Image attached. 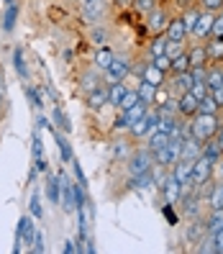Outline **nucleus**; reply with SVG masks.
I'll use <instances>...</instances> for the list:
<instances>
[{
    "label": "nucleus",
    "mask_w": 223,
    "mask_h": 254,
    "mask_svg": "<svg viewBox=\"0 0 223 254\" xmlns=\"http://www.w3.org/2000/svg\"><path fill=\"white\" fill-rule=\"evenodd\" d=\"M218 128H221V121H218L216 113H203V111H198L195 116H192L187 133H190V136L195 139L198 144H205V141L216 139Z\"/></svg>",
    "instance_id": "nucleus-1"
},
{
    "label": "nucleus",
    "mask_w": 223,
    "mask_h": 254,
    "mask_svg": "<svg viewBox=\"0 0 223 254\" xmlns=\"http://www.w3.org/2000/svg\"><path fill=\"white\" fill-rule=\"evenodd\" d=\"M34 236H36V226H34L31 216H23L16 229V247H13V252H21L23 244H34Z\"/></svg>",
    "instance_id": "nucleus-2"
},
{
    "label": "nucleus",
    "mask_w": 223,
    "mask_h": 254,
    "mask_svg": "<svg viewBox=\"0 0 223 254\" xmlns=\"http://www.w3.org/2000/svg\"><path fill=\"white\" fill-rule=\"evenodd\" d=\"M211 177H213V162L198 157L192 162V188H203L205 183H211Z\"/></svg>",
    "instance_id": "nucleus-3"
},
{
    "label": "nucleus",
    "mask_w": 223,
    "mask_h": 254,
    "mask_svg": "<svg viewBox=\"0 0 223 254\" xmlns=\"http://www.w3.org/2000/svg\"><path fill=\"white\" fill-rule=\"evenodd\" d=\"M106 72H108V85H113V82H123V80L128 77V72H131V59H126V57H115Z\"/></svg>",
    "instance_id": "nucleus-4"
},
{
    "label": "nucleus",
    "mask_w": 223,
    "mask_h": 254,
    "mask_svg": "<svg viewBox=\"0 0 223 254\" xmlns=\"http://www.w3.org/2000/svg\"><path fill=\"white\" fill-rule=\"evenodd\" d=\"M152 164H154V154L152 152H136L128 162V172L131 175H144V172H152Z\"/></svg>",
    "instance_id": "nucleus-5"
},
{
    "label": "nucleus",
    "mask_w": 223,
    "mask_h": 254,
    "mask_svg": "<svg viewBox=\"0 0 223 254\" xmlns=\"http://www.w3.org/2000/svg\"><path fill=\"white\" fill-rule=\"evenodd\" d=\"M59 185H62V195H59V205H62V211L64 213L77 211V205H74V185L69 183V177L62 175V177H59Z\"/></svg>",
    "instance_id": "nucleus-6"
},
{
    "label": "nucleus",
    "mask_w": 223,
    "mask_h": 254,
    "mask_svg": "<svg viewBox=\"0 0 223 254\" xmlns=\"http://www.w3.org/2000/svg\"><path fill=\"white\" fill-rule=\"evenodd\" d=\"M192 162H195V159H180L172 167V177L182 188H192Z\"/></svg>",
    "instance_id": "nucleus-7"
},
{
    "label": "nucleus",
    "mask_w": 223,
    "mask_h": 254,
    "mask_svg": "<svg viewBox=\"0 0 223 254\" xmlns=\"http://www.w3.org/2000/svg\"><path fill=\"white\" fill-rule=\"evenodd\" d=\"M162 192H165V200L169 205H174V203H180V198H182V185L177 183L174 177H167V180L162 183Z\"/></svg>",
    "instance_id": "nucleus-8"
},
{
    "label": "nucleus",
    "mask_w": 223,
    "mask_h": 254,
    "mask_svg": "<svg viewBox=\"0 0 223 254\" xmlns=\"http://www.w3.org/2000/svg\"><path fill=\"white\" fill-rule=\"evenodd\" d=\"M177 111H180L182 116H195L200 111V100L187 90V93L180 95V100H177Z\"/></svg>",
    "instance_id": "nucleus-9"
},
{
    "label": "nucleus",
    "mask_w": 223,
    "mask_h": 254,
    "mask_svg": "<svg viewBox=\"0 0 223 254\" xmlns=\"http://www.w3.org/2000/svg\"><path fill=\"white\" fill-rule=\"evenodd\" d=\"M167 26H169V18H167L165 10H159V8H152V10H149V28H152L154 34L167 31Z\"/></svg>",
    "instance_id": "nucleus-10"
},
{
    "label": "nucleus",
    "mask_w": 223,
    "mask_h": 254,
    "mask_svg": "<svg viewBox=\"0 0 223 254\" xmlns=\"http://www.w3.org/2000/svg\"><path fill=\"white\" fill-rule=\"evenodd\" d=\"M213 21H216V16H211V13H200L195 28H192V36L195 39H208L211 36V28H213Z\"/></svg>",
    "instance_id": "nucleus-11"
},
{
    "label": "nucleus",
    "mask_w": 223,
    "mask_h": 254,
    "mask_svg": "<svg viewBox=\"0 0 223 254\" xmlns=\"http://www.w3.org/2000/svg\"><path fill=\"white\" fill-rule=\"evenodd\" d=\"M106 10V0H85L82 3V16L87 21H98Z\"/></svg>",
    "instance_id": "nucleus-12"
},
{
    "label": "nucleus",
    "mask_w": 223,
    "mask_h": 254,
    "mask_svg": "<svg viewBox=\"0 0 223 254\" xmlns=\"http://www.w3.org/2000/svg\"><path fill=\"white\" fill-rule=\"evenodd\" d=\"M165 74L167 72H162L154 62H149V64H144L141 67V80H146V82H152V85H162V82H165Z\"/></svg>",
    "instance_id": "nucleus-13"
},
{
    "label": "nucleus",
    "mask_w": 223,
    "mask_h": 254,
    "mask_svg": "<svg viewBox=\"0 0 223 254\" xmlns=\"http://www.w3.org/2000/svg\"><path fill=\"white\" fill-rule=\"evenodd\" d=\"M106 106H108V87H98V90L87 93V108L100 111V108H106Z\"/></svg>",
    "instance_id": "nucleus-14"
},
{
    "label": "nucleus",
    "mask_w": 223,
    "mask_h": 254,
    "mask_svg": "<svg viewBox=\"0 0 223 254\" xmlns=\"http://www.w3.org/2000/svg\"><path fill=\"white\" fill-rule=\"evenodd\" d=\"M126 93H128V87H126L123 82L108 85V103H111V106H115V108H121V103H123Z\"/></svg>",
    "instance_id": "nucleus-15"
},
{
    "label": "nucleus",
    "mask_w": 223,
    "mask_h": 254,
    "mask_svg": "<svg viewBox=\"0 0 223 254\" xmlns=\"http://www.w3.org/2000/svg\"><path fill=\"white\" fill-rule=\"evenodd\" d=\"M185 36H187L185 21H182V18H174V21H169V26H167V39H172V41H182Z\"/></svg>",
    "instance_id": "nucleus-16"
},
{
    "label": "nucleus",
    "mask_w": 223,
    "mask_h": 254,
    "mask_svg": "<svg viewBox=\"0 0 223 254\" xmlns=\"http://www.w3.org/2000/svg\"><path fill=\"white\" fill-rule=\"evenodd\" d=\"M200 157H205L208 162H213V164H216V162L223 157V149L218 146V141H216V139H211V141H205V144H203Z\"/></svg>",
    "instance_id": "nucleus-17"
},
{
    "label": "nucleus",
    "mask_w": 223,
    "mask_h": 254,
    "mask_svg": "<svg viewBox=\"0 0 223 254\" xmlns=\"http://www.w3.org/2000/svg\"><path fill=\"white\" fill-rule=\"evenodd\" d=\"M205 54H208V59H213V62H221L223 59V39L211 36V41L205 44Z\"/></svg>",
    "instance_id": "nucleus-18"
},
{
    "label": "nucleus",
    "mask_w": 223,
    "mask_h": 254,
    "mask_svg": "<svg viewBox=\"0 0 223 254\" xmlns=\"http://www.w3.org/2000/svg\"><path fill=\"white\" fill-rule=\"evenodd\" d=\"M80 87H82L85 93H93V90H98V87H100V74H98L95 69L85 72V74H82V80H80Z\"/></svg>",
    "instance_id": "nucleus-19"
},
{
    "label": "nucleus",
    "mask_w": 223,
    "mask_h": 254,
    "mask_svg": "<svg viewBox=\"0 0 223 254\" xmlns=\"http://www.w3.org/2000/svg\"><path fill=\"white\" fill-rule=\"evenodd\" d=\"M31 152H34V164L39 167V172H44V170H47V162H44V144H41L39 133L34 136V149H31Z\"/></svg>",
    "instance_id": "nucleus-20"
},
{
    "label": "nucleus",
    "mask_w": 223,
    "mask_h": 254,
    "mask_svg": "<svg viewBox=\"0 0 223 254\" xmlns=\"http://www.w3.org/2000/svg\"><path fill=\"white\" fill-rule=\"evenodd\" d=\"M169 144V136H167V133L165 131H154L152 133V139H149V152H159V149H165Z\"/></svg>",
    "instance_id": "nucleus-21"
},
{
    "label": "nucleus",
    "mask_w": 223,
    "mask_h": 254,
    "mask_svg": "<svg viewBox=\"0 0 223 254\" xmlns=\"http://www.w3.org/2000/svg\"><path fill=\"white\" fill-rule=\"evenodd\" d=\"M208 203H211V211H223V180L218 185H213Z\"/></svg>",
    "instance_id": "nucleus-22"
},
{
    "label": "nucleus",
    "mask_w": 223,
    "mask_h": 254,
    "mask_svg": "<svg viewBox=\"0 0 223 254\" xmlns=\"http://www.w3.org/2000/svg\"><path fill=\"white\" fill-rule=\"evenodd\" d=\"M113 59H115V57H113V52H111L108 47H103V49L95 54V67H98V69H108Z\"/></svg>",
    "instance_id": "nucleus-23"
},
{
    "label": "nucleus",
    "mask_w": 223,
    "mask_h": 254,
    "mask_svg": "<svg viewBox=\"0 0 223 254\" xmlns=\"http://www.w3.org/2000/svg\"><path fill=\"white\" fill-rule=\"evenodd\" d=\"M139 95H141V100L146 103V106H149V103H154V98H157V85L141 80V85H139Z\"/></svg>",
    "instance_id": "nucleus-24"
},
{
    "label": "nucleus",
    "mask_w": 223,
    "mask_h": 254,
    "mask_svg": "<svg viewBox=\"0 0 223 254\" xmlns=\"http://www.w3.org/2000/svg\"><path fill=\"white\" fill-rule=\"evenodd\" d=\"M190 57V67H203L208 62V54H205V47H195V49H190L187 52Z\"/></svg>",
    "instance_id": "nucleus-25"
},
{
    "label": "nucleus",
    "mask_w": 223,
    "mask_h": 254,
    "mask_svg": "<svg viewBox=\"0 0 223 254\" xmlns=\"http://www.w3.org/2000/svg\"><path fill=\"white\" fill-rule=\"evenodd\" d=\"M47 195H49V200H52L54 205H59V195H62V185H59L56 177H49V180H47Z\"/></svg>",
    "instance_id": "nucleus-26"
},
{
    "label": "nucleus",
    "mask_w": 223,
    "mask_h": 254,
    "mask_svg": "<svg viewBox=\"0 0 223 254\" xmlns=\"http://www.w3.org/2000/svg\"><path fill=\"white\" fill-rule=\"evenodd\" d=\"M54 136H56L59 152H62V159H64V162H72V149H69V141H67V136H64V131H62V133L54 131Z\"/></svg>",
    "instance_id": "nucleus-27"
},
{
    "label": "nucleus",
    "mask_w": 223,
    "mask_h": 254,
    "mask_svg": "<svg viewBox=\"0 0 223 254\" xmlns=\"http://www.w3.org/2000/svg\"><path fill=\"white\" fill-rule=\"evenodd\" d=\"M172 72H174V74L190 72V57H187V52H182L180 57H174V59H172Z\"/></svg>",
    "instance_id": "nucleus-28"
},
{
    "label": "nucleus",
    "mask_w": 223,
    "mask_h": 254,
    "mask_svg": "<svg viewBox=\"0 0 223 254\" xmlns=\"http://www.w3.org/2000/svg\"><path fill=\"white\" fill-rule=\"evenodd\" d=\"M218 229H223V211H213L211 218H208V223H205V231L208 234H216Z\"/></svg>",
    "instance_id": "nucleus-29"
},
{
    "label": "nucleus",
    "mask_w": 223,
    "mask_h": 254,
    "mask_svg": "<svg viewBox=\"0 0 223 254\" xmlns=\"http://www.w3.org/2000/svg\"><path fill=\"white\" fill-rule=\"evenodd\" d=\"M205 85H208V90H216L218 85H223V69H211L208 72Z\"/></svg>",
    "instance_id": "nucleus-30"
},
{
    "label": "nucleus",
    "mask_w": 223,
    "mask_h": 254,
    "mask_svg": "<svg viewBox=\"0 0 223 254\" xmlns=\"http://www.w3.org/2000/svg\"><path fill=\"white\" fill-rule=\"evenodd\" d=\"M54 124L62 128L64 133H69L72 131V124H69V118H67V113L64 111H59V108H54Z\"/></svg>",
    "instance_id": "nucleus-31"
},
{
    "label": "nucleus",
    "mask_w": 223,
    "mask_h": 254,
    "mask_svg": "<svg viewBox=\"0 0 223 254\" xmlns=\"http://www.w3.org/2000/svg\"><path fill=\"white\" fill-rule=\"evenodd\" d=\"M167 36H157L154 41H152V57H162V54H165L167 52Z\"/></svg>",
    "instance_id": "nucleus-32"
},
{
    "label": "nucleus",
    "mask_w": 223,
    "mask_h": 254,
    "mask_svg": "<svg viewBox=\"0 0 223 254\" xmlns=\"http://www.w3.org/2000/svg\"><path fill=\"white\" fill-rule=\"evenodd\" d=\"M13 64H16V69H18V74L26 80L28 77V69H26V62H23V52L21 49H16L13 52Z\"/></svg>",
    "instance_id": "nucleus-33"
},
{
    "label": "nucleus",
    "mask_w": 223,
    "mask_h": 254,
    "mask_svg": "<svg viewBox=\"0 0 223 254\" xmlns=\"http://www.w3.org/2000/svg\"><path fill=\"white\" fill-rule=\"evenodd\" d=\"M136 103H141V95H139V90H128V93H126V98H123V103H121V111H128V108H133Z\"/></svg>",
    "instance_id": "nucleus-34"
},
{
    "label": "nucleus",
    "mask_w": 223,
    "mask_h": 254,
    "mask_svg": "<svg viewBox=\"0 0 223 254\" xmlns=\"http://www.w3.org/2000/svg\"><path fill=\"white\" fill-rule=\"evenodd\" d=\"M200 111H203V113H218V103H216V98H213L211 93L200 100Z\"/></svg>",
    "instance_id": "nucleus-35"
},
{
    "label": "nucleus",
    "mask_w": 223,
    "mask_h": 254,
    "mask_svg": "<svg viewBox=\"0 0 223 254\" xmlns=\"http://www.w3.org/2000/svg\"><path fill=\"white\" fill-rule=\"evenodd\" d=\"M192 82H195V80H192V74H190V72H180V74H177V87H180L182 93L190 90Z\"/></svg>",
    "instance_id": "nucleus-36"
},
{
    "label": "nucleus",
    "mask_w": 223,
    "mask_h": 254,
    "mask_svg": "<svg viewBox=\"0 0 223 254\" xmlns=\"http://www.w3.org/2000/svg\"><path fill=\"white\" fill-rule=\"evenodd\" d=\"M16 16H18V8H16V3H10L8 10H5V18H3V26L8 28V31L13 28V23H16Z\"/></svg>",
    "instance_id": "nucleus-37"
},
{
    "label": "nucleus",
    "mask_w": 223,
    "mask_h": 254,
    "mask_svg": "<svg viewBox=\"0 0 223 254\" xmlns=\"http://www.w3.org/2000/svg\"><path fill=\"white\" fill-rule=\"evenodd\" d=\"M198 16H200V10H187L185 16H182V21H185V28H187V34H192V28H195V23H198Z\"/></svg>",
    "instance_id": "nucleus-38"
},
{
    "label": "nucleus",
    "mask_w": 223,
    "mask_h": 254,
    "mask_svg": "<svg viewBox=\"0 0 223 254\" xmlns=\"http://www.w3.org/2000/svg\"><path fill=\"white\" fill-rule=\"evenodd\" d=\"M31 216L34 218H41V213H44V208H41V198H39V192H31Z\"/></svg>",
    "instance_id": "nucleus-39"
},
{
    "label": "nucleus",
    "mask_w": 223,
    "mask_h": 254,
    "mask_svg": "<svg viewBox=\"0 0 223 254\" xmlns=\"http://www.w3.org/2000/svg\"><path fill=\"white\" fill-rule=\"evenodd\" d=\"M165 54H167L169 59L180 57V54H182V41H172V39H169V41H167V52H165Z\"/></svg>",
    "instance_id": "nucleus-40"
},
{
    "label": "nucleus",
    "mask_w": 223,
    "mask_h": 254,
    "mask_svg": "<svg viewBox=\"0 0 223 254\" xmlns=\"http://www.w3.org/2000/svg\"><path fill=\"white\" fill-rule=\"evenodd\" d=\"M190 93L195 95L198 100H203V98H205L208 93H211V90H208V85H205V82H192V87H190Z\"/></svg>",
    "instance_id": "nucleus-41"
},
{
    "label": "nucleus",
    "mask_w": 223,
    "mask_h": 254,
    "mask_svg": "<svg viewBox=\"0 0 223 254\" xmlns=\"http://www.w3.org/2000/svg\"><path fill=\"white\" fill-rule=\"evenodd\" d=\"M152 62L162 69V72H167V69H172V59L167 57V54H162V57H152Z\"/></svg>",
    "instance_id": "nucleus-42"
},
{
    "label": "nucleus",
    "mask_w": 223,
    "mask_h": 254,
    "mask_svg": "<svg viewBox=\"0 0 223 254\" xmlns=\"http://www.w3.org/2000/svg\"><path fill=\"white\" fill-rule=\"evenodd\" d=\"M211 36L213 39H223V16H216L213 28H211Z\"/></svg>",
    "instance_id": "nucleus-43"
},
{
    "label": "nucleus",
    "mask_w": 223,
    "mask_h": 254,
    "mask_svg": "<svg viewBox=\"0 0 223 254\" xmlns=\"http://www.w3.org/2000/svg\"><path fill=\"white\" fill-rule=\"evenodd\" d=\"M190 74H192V80H195V82H205L208 69L205 67H190Z\"/></svg>",
    "instance_id": "nucleus-44"
},
{
    "label": "nucleus",
    "mask_w": 223,
    "mask_h": 254,
    "mask_svg": "<svg viewBox=\"0 0 223 254\" xmlns=\"http://www.w3.org/2000/svg\"><path fill=\"white\" fill-rule=\"evenodd\" d=\"M113 128H118V131H121V128H131V121H128V116L121 111V116H118L115 118V124H113Z\"/></svg>",
    "instance_id": "nucleus-45"
},
{
    "label": "nucleus",
    "mask_w": 223,
    "mask_h": 254,
    "mask_svg": "<svg viewBox=\"0 0 223 254\" xmlns=\"http://www.w3.org/2000/svg\"><path fill=\"white\" fill-rule=\"evenodd\" d=\"M31 252H36V254H41V252H44V234H41V231H36V236H34Z\"/></svg>",
    "instance_id": "nucleus-46"
},
{
    "label": "nucleus",
    "mask_w": 223,
    "mask_h": 254,
    "mask_svg": "<svg viewBox=\"0 0 223 254\" xmlns=\"http://www.w3.org/2000/svg\"><path fill=\"white\" fill-rule=\"evenodd\" d=\"M213 242H216V254H223V229L213 234Z\"/></svg>",
    "instance_id": "nucleus-47"
},
{
    "label": "nucleus",
    "mask_w": 223,
    "mask_h": 254,
    "mask_svg": "<svg viewBox=\"0 0 223 254\" xmlns=\"http://www.w3.org/2000/svg\"><path fill=\"white\" fill-rule=\"evenodd\" d=\"M203 8L205 10H221L223 8V0H203Z\"/></svg>",
    "instance_id": "nucleus-48"
},
{
    "label": "nucleus",
    "mask_w": 223,
    "mask_h": 254,
    "mask_svg": "<svg viewBox=\"0 0 223 254\" xmlns=\"http://www.w3.org/2000/svg\"><path fill=\"white\" fill-rule=\"evenodd\" d=\"M133 3H136V8L144 10V13H149V10L154 8V0H133Z\"/></svg>",
    "instance_id": "nucleus-49"
},
{
    "label": "nucleus",
    "mask_w": 223,
    "mask_h": 254,
    "mask_svg": "<svg viewBox=\"0 0 223 254\" xmlns=\"http://www.w3.org/2000/svg\"><path fill=\"white\" fill-rule=\"evenodd\" d=\"M211 95L216 98V103H218V108H223V85H218L216 90H211Z\"/></svg>",
    "instance_id": "nucleus-50"
},
{
    "label": "nucleus",
    "mask_w": 223,
    "mask_h": 254,
    "mask_svg": "<svg viewBox=\"0 0 223 254\" xmlns=\"http://www.w3.org/2000/svg\"><path fill=\"white\" fill-rule=\"evenodd\" d=\"M93 41L103 44V41H106V31H103V28H93Z\"/></svg>",
    "instance_id": "nucleus-51"
},
{
    "label": "nucleus",
    "mask_w": 223,
    "mask_h": 254,
    "mask_svg": "<svg viewBox=\"0 0 223 254\" xmlns=\"http://www.w3.org/2000/svg\"><path fill=\"white\" fill-rule=\"evenodd\" d=\"M167 100H169V98H167V93H165V90H159V87H157V98H154V103H157V106H165Z\"/></svg>",
    "instance_id": "nucleus-52"
},
{
    "label": "nucleus",
    "mask_w": 223,
    "mask_h": 254,
    "mask_svg": "<svg viewBox=\"0 0 223 254\" xmlns=\"http://www.w3.org/2000/svg\"><path fill=\"white\" fill-rule=\"evenodd\" d=\"M213 175H221V180H223V157L213 164Z\"/></svg>",
    "instance_id": "nucleus-53"
},
{
    "label": "nucleus",
    "mask_w": 223,
    "mask_h": 254,
    "mask_svg": "<svg viewBox=\"0 0 223 254\" xmlns=\"http://www.w3.org/2000/svg\"><path fill=\"white\" fill-rule=\"evenodd\" d=\"M165 216H167V221L172 223V226H174V223H177V218H174V213H172V208H169V203L165 205Z\"/></svg>",
    "instance_id": "nucleus-54"
},
{
    "label": "nucleus",
    "mask_w": 223,
    "mask_h": 254,
    "mask_svg": "<svg viewBox=\"0 0 223 254\" xmlns=\"http://www.w3.org/2000/svg\"><path fill=\"white\" fill-rule=\"evenodd\" d=\"M74 252H80V249L74 247L72 242H64V254H74Z\"/></svg>",
    "instance_id": "nucleus-55"
},
{
    "label": "nucleus",
    "mask_w": 223,
    "mask_h": 254,
    "mask_svg": "<svg viewBox=\"0 0 223 254\" xmlns=\"http://www.w3.org/2000/svg\"><path fill=\"white\" fill-rule=\"evenodd\" d=\"M216 141H218V146L223 149V128H218V133H216Z\"/></svg>",
    "instance_id": "nucleus-56"
},
{
    "label": "nucleus",
    "mask_w": 223,
    "mask_h": 254,
    "mask_svg": "<svg viewBox=\"0 0 223 254\" xmlns=\"http://www.w3.org/2000/svg\"><path fill=\"white\" fill-rule=\"evenodd\" d=\"M5 3H8V5H10V3H13V0H5Z\"/></svg>",
    "instance_id": "nucleus-57"
}]
</instances>
